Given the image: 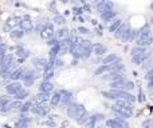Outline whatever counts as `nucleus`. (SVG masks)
<instances>
[{
    "label": "nucleus",
    "mask_w": 153,
    "mask_h": 128,
    "mask_svg": "<svg viewBox=\"0 0 153 128\" xmlns=\"http://www.w3.org/2000/svg\"><path fill=\"white\" fill-rule=\"evenodd\" d=\"M76 104L78 103L75 102V100H73L71 103H70L69 105H67V108L65 111H66V116L69 119H74V116H75V110H76Z\"/></svg>",
    "instance_id": "aec40b11"
},
{
    "label": "nucleus",
    "mask_w": 153,
    "mask_h": 128,
    "mask_svg": "<svg viewBox=\"0 0 153 128\" xmlns=\"http://www.w3.org/2000/svg\"><path fill=\"white\" fill-rule=\"evenodd\" d=\"M54 84L53 81H45L42 80L39 83V92H45V94H53L54 92Z\"/></svg>",
    "instance_id": "ddd939ff"
},
{
    "label": "nucleus",
    "mask_w": 153,
    "mask_h": 128,
    "mask_svg": "<svg viewBox=\"0 0 153 128\" xmlns=\"http://www.w3.org/2000/svg\"><path fill=\"white\" fill-rule=\"evenodd\" d=\"M70 35V29L66 28V27H61V28H58L55 31V37L58 40H62L65 39V37H67Z\"/></svg>",
    "instance_id": "5701e85b"
},
{
    "label": "nucleus",
    "mask_w": 153,
    "mask_h": 128,
    "mask_svg": "<svg viewBox=\"0 0 153 128\" xmlns=\"http://www.w3.org/2000/svg\"><path fill=\"white\" fill-rule=\"evenodd\" d=\"M76 34L78 35H83V36H87V35H91V31H90L87 27H83V26H81V27H78L76 28Z\"/></svg>",
    "instance_id": "2f4dec72"
},
{
    "label": "nucleus",
    "mask_w": 153,
    "mask_h": 128,
    "mask_svg": "<svg viewBox=\"0 0 153 128\" xmlns=\"http://www.w3.org/2000/svg\"><path fill=\"white\" fill-rule=\"evenodd\" d=\"M136 99H137V102L141 103V104H144V103L146 102V95H145V92H144V89L141 88V87H138V95L136 96Z\"/></svg>",
    "instance_id": "cd10ccee"
},
{
    "label": "nucleus",
    "mask_w": 153,
    "mask_h": 128,
    "mask_svg": "<svg viewBox=\"0 0 153 128\" xmlns=\"http://www.w3.org/2000/svg\"><path fill=\"white\" fill-rule=\"evenodd\" d=\"M138 37V29L137 28H130L129 36H128V43H133Z\"/></svg>",
    "instance_id": "bb28decb"
},
{
    "label": "nucleus",
    "mask_w": 153,
    "mask_h": 128,
    "mask_svg": "<svg viewBox=\"0 0 153 128\" xmlns=\"http://www.w3.org/2000/svg\"><path fill=\"white\" fill-rule=\"evenodd\" d=\"M65 23H66V18H65L63 15L56 13V15L53 18V24H56V26H65Z\"/></svg>",
    "instance_id": "393cba45"
},
{
    "label": "nucleus",
    "mask_w": 153,
    "mask_h": 128,
    "mask_svg": "<svg viewBox=\"0 0 153 128\" xmlns=\"http://www.w3.org/2000/svg\"><path fill=\"white\" fill-rule=\"evenodd\" d=\"M130 28H132V27L128 23H122L121 26H120V28L113 34L114 37H116L117 40H120L121 43H128V36H129Z\"/></svg>",
    "instance_id": "7ed1b4c3"
},
{
    "label": "nucleus",
    "mask_w": 153,
    "mask_h": 128,
    "mask_svg": "<svg viewBox=\"0 0 153 128\" xmlns=\"http://www.w3.org/2000/svg\"><path fill=\"white\" fill-rule=\"evenodd\" d=\"M89 112V111L86 110V107H85L83 104H81V103H78L76 104V110H75V116H74V120H79V119L82 118V116H85L86 113Z\"/></svg>",
    "instance_id": "a211bd4d"
},
{
    "label": "nucleus",
    "mask_w": 153,
    "mask_h": 128,
    "mask_svg": "<svg viewBox=\"0 0 153 128\" xmlns=\"http://www.w3.org/2000/svg\"><path fill=\"white\" fill-rule=\"evenodd\" d=\"M48 10H50L53 13H55V15H56V5H55V3L51 1V3H50V5H48Z\"/></svg>",
    "instance_id": "a19ab883"
},
{
    "label": "nucleus",
    "mask_w": 153,
    "mask_h": 128,
    "mask_svg": "<svg viewBox=\"0 0 153 128\" xmlns=\"http://www.w3.org/2000/svg\"><path fill=\"white\" fill-rule=\"evenodd\" d=\"M22 88H24L23 84H22V81H8V83L5 84V87H4L5 94H7L8 96H11V97L15 96V95L18 94Z\"/></svg>",
    "instance_id": "39448f33"
},
{
    "label": "nucleus",
    "mask_w": 153,
    "mask_h": 128,
    "mask_svg": "<svg viewBox=\"0 0 153 128\" xmlns=\"http://www.w3.org/2000/svg\"><path fill=\"white\" fill-rule=\"evenodd\" d=\"M59 92H61V95H62V99H61V103H59L58 108L65 111L67 108V105L74 100V96H73V92L69 91V89H59Z\"/></svg>",
    "instance_id": "20e7f679"
},
{
    "label": "nucleus",
    "mask_w": 153,
    "mask_h": 128,
    "mask_svg": "<svg viewBox=\"0 0 153 128\" xmlns=\"http://www.w3.org/2000/svg\"><path fill=\"white\" fill-rule=\"evenodd\" d=\"M73 13H74V16L76 18V16H82V13H83V10H82V5L79 7V5H74L73 7Z\"/></svg>",
    "instance_id": "c9c22d12"
},
{
    "label": "nucleus",
    "mask_w": 153,
    "mask_h": 128,
    "mask_svg": "<svg viewBox=\"0 0 153 128\" xmlns=\"http://www.w3.org/2000/svg\"><path fill=\"white\" fill-rule=\"evenodd\" d=\"M40 36H42V39H45V40H48V39H51V37H54L55 36V29H54V24L53 23H45L43 24V28H42V31H40Z\"/></svg>",
    "instance_id": "423d86ee"
},
{
    "label": "nucleus",
    "mask_w": 153,
    "mask_h": 128,
    "mask_svg": "<svg viewBox=\"0 0 153 128\" xmlns=\"http://www.w3.org/2000/svg\"><path fill=\"white\" fill-rule=\"evenodd\" d=\"M69 128H75V127H69Z\"/></svg>",
    "instance_id": "3c124183"
},
{
    "label": "nucleus",
    "mask_w": 153,
    "mask_h": 128,
    "mask_svg": "<svg viewBox=\"0 0 153 128\" xmlns=\"http://www.w3.org/2000/svg\"><path fill=\"white\" fill-rule=\"evenodd\" d=\"M76 20H78L79 21V23H83V18H82V16H76Z\"/></svg>",
    "instance_id": "c03bdc74"
},
{
    "label": "nucleus",
    "mask_w": 153,
    "mask_h": 128,
    "mask_svg": "<svg viewBox=\"0 0 153 128\" xmlns=\"http://www.w3.org/2000/svg\"><path fill=\"white\" fill-rule=\"evenodd\" d=\"M69 127H70V126H69V120H63L59 128H69Z\"/></svg>",
    "instance_id": "37998d69"
},
{
    "label": "nucleus",
    "mask_w": 153,
    "mask_h": 128,
    "mask_svg": "<svg viewBox=\"0 0 153 128\" xmlns=\"http://www.w3.org/2000/svg\"><path fill=\"white\" fill-rule=\"evenodd\" d=\"M101 19H102L103 21H106V23H110L113 19L117 18V12L114 10H109V11H105V12L101 13Z\"/></svg>",
    "instance_id": "2eb2a0df"
},
{
    "label": "nucleus",
    "mask_w": 153,
    "mask_h": 128,
    "mask_svg": "<svg viewBox=\"0 0 153 128\" xmlns=\"http://www.w3.org/2000/svg\"><path fill=\"white\" fill-rule=\"evenodd\" d=\"M46 42H47V43H46V44H47L48 47H53V45H56V44H58V43H59V40L56 39L55 36H54V37H51V39L46 40Z\"/></svg>",
    "instance_id": "58836bf2"
},
{
    "label": "nucleus",
    "mask_w": 153,
    "mask_h": 128,
    "mask_svg": "<svg viewBox=\"0 0 153 128\" xmlns=\"http://www.w3.org/2000/svg\"><path fill=\"white\" fill-rule=\"evenodd\" d=\"M0 42H3V40H1V35H0Z\"/></svg>",
    "instance_id": "8fccbe9b"
},
{
    "label": "nucleus",
    "mask_w": 153,
    "mask_h": 128,
    "mask_svg": "<svg viewBox=\"0 0 153 128\" xmlns=\"http://www.w3.org/2000/svg\"><path fill=\"white\" fill-rule=\"evenodd\" d=\"M93 55L98 56V58H103V56L108 53V47L102 43H93Z\"/></svg>",
    "instance_id": "1a4fd4ad"
},
{
    "label": "nucleus",
    "mask_w": 153,
    "mask_h": 128,
    "mask_svg": "<svg viewBox=\"0 0 153 128\" xmlns=\"http://www.w3.org/2000/svg\"><path fill=\"white\" fill-rule=\"evenodd\" d=\"M30 95L31 94H30L28 88H22L20 91L15 95V96H12V99L13 100H19V102H24V100L30 99Z\"/></svg>",
    "instance_id": "4468645a"
},
{
    "label": "nucleus",
    "mask_w": 153,
    "mask_h": 128,
    "mask_svg": "<svg viewBox=\"0 0 153 128\" xmlns=\"http://www.w3.org/2000/svg\"><path fill=\"white\" fill-rule=\"evenodd\" d=\"M148 51V48L144 47H137V45H133L130 48V56H136V55H141V53H145Z\"/></svg>",
    "instance_id": "b1692460"
},
{
    "label": "nucleus",
    "mask_w": 153,
    "mask_h": 128,
    "mask_svg": "<svg viewBox=\"0 0 153 128\" xmlns=\"http://www.w3.org/2000/svg\"><path fill=\"white\" fill-rule=\"evenodd\" d=\"M95 128H101V127H100V124H97V126H95Z\"/></svg>",
    "instance_id": "09e8293b"
},
{
    "label": "nucleus",
    "mask_w": 153,
    "mask_h": 128,
    "mask_svg": "<svg viewBox=\"0 0 153 128\" xmlns=\"http://www.w3.org/2000/svg\"><path fill=\"white\" fill-rule=\"evenodd\" d=\"M61 99H62V95H61V92H59V89H54V92L50 96V100H48V105H50L51 110H55V108L59 107Z\"/></svg>",
    "instance_id": "6e6552de"
},
{
    "label": "nucleus",
    "mask_w": 153,
    "mask_h": 128,
    "mask_svg": "<svg viewBox=\"0 0 153 128\" xmlns=\"http://www.w3.org/2000/svg\"><path fill=\"white\" fill-rule=\"evenodd\" d=\"M54 75H55V71H54V69L45 71V72H42V80H45V81H51V79L54 78Z\"/></svg>",
    "instance_id": "a878e982"
},
{
    "label": "nucleus",
    "mask_w": 153,
    "mask_h": 128,
    "mask_svg": "<svg viewBox=\"0 0 153 128\" xmlns=\"http://www.w3.org/2000/svg\"><path fill=\"white\" fill-rule=\"evenodd\" d=\"M141 128H153V123H152V119H151V118L145 119V120L143 121V124H141Z\"/></svg>",
    "instance_id": "4c0bfd02"
},
{
    "label": "nucleus",
    "mask_w": 153,
    "mask_h": 128,
    "mask_svg": "<svg viewBox=\"0 0 153 128\" xmlns=\"http://www.w3.org/2000/svg\"><path fill=\"white\" fill-rule=\"evenodd\" d=\"M121 24H122V20H121L120 18L113 19V20L110 21V24H109V28H108V29H109V32H110V34L113 35L114 32H116L117 29L120 28V26H121Z\"/></svg>",
    "instance_id": "412c9836"
},
{
    "label": "nucleus",
    "mask_w": 153,
    "mask_h": 128,
    "mask_svg": "<svg viewBox=\"0 0 153 128\" xmlns=\"http://www.w3.org/2000/svg\"><path fill=\"white\" fill-rule=\"evenodd\" d=\"M78 63H79V60H76V59H73L71 60V65H76Z\"/></svg>",
    "instance_id": "a18cd8bd"
},
{
    "label": "nucleus",
    "mask_w": 153,
    "mask_h": 128,
    "mask_svg": "<svg viewBox=\"0 0 153 128\" xmlns=\"http://www.w3.org/2000/svg\"><path fill=\"white\" fill-rule=\"evenodd\" d=\"M24 35H26V32L20 28H13L10 31V37L12 40H22L24 37Z\"/></svg>",
    "instance_id": "f3484780"
},
{
    "label": "nucleus",
    "mask_w": 153,
    "mask_h": 128,
    "mask_svg": "<svg viewBox=\"0 0 153 128\" xmlns=\"http://www.w3.org/2000/svg\"><path fill=\"white\" fill-rule=\"evenodd\" d=\"M151 11H153V3L151 4Z\"/></svg>",
    "instance_id": "de8ad7c7"
},
{
    "label": "nucleus",
    "mask_w": 153,
    "mask_h": 128,
    "mask_svg": "<svg viewBox=\"0 0 153 128\" xmlns=\"http://www.w3.org/2000/svg\"><path fill=\"white\" fill-rule=\"evenodd\" d=\"M116 61H122V58L118 56L117 53H106V55L102 58V60H101V64L110 65V64L116 63Z\"/></svg>",
    "instance_id": "9b49d317"
},
{
    "label": "nucleus",
    "mask_w": 153,
    "mask_h": 128,
    "mask_svg": "<svg viewBox=\"0 0 153 128\" xmlns=\"http://www.w3.org/2000/svg\"><path fill=\"white\" fill-rule=\"evenodd\" d=\"M110 71V65H106V64H98V67L93 71V75L94 76H102L103 73L109 72Z\"/></svg>",
    "instance_id": "6ab92c4d"
},
{
    "label": "nucleus",
    "mask_w": 153,
    "mask_h": 128,
    "mask_svg": "<svg viewBox=\"0 0 153 128\" xmlns=\"http://www.w3.org/2000/svg\"><path fill=\"white\" fill-rule=\"evenodd\" d=\"M11 100H12V97L8 96L7 94H5V95H1V96H0V108H1V107H5V105H8Z\"/></svg>",
    "instance_id": "c756f323"
},
{
    "label": "nucleus",
    "mask_w": 153,
    "mask_h": 128,
    "mask_svg": "<svg viewBox=\"0 0 153 128\" xmlns=\"http://www.w3.org/2000/svg\"><path fill=\"white\" fill-rule=\"evenodd\" d=\"M42 28H43V24H42V23H38L36 26H34V31L36 32V34H40Z\"/></svg>",
    "instance_id": "79ce46f5"
},
{
    "label": "nucleus",
    "mask_w": 153,
    "mask_h": 128,
    "mask_svg": "<svg viewBox=\"0 0 153 128\" xmlns=\"http://www.w3.org/2000/svg\"><path fill=\"white\" fill-rule=\"evenodd\" d=\"M82 10H83V12H91V5H90L89 3H85V4L82 5Z\"/></svg>",
    "instance_id": "ea45409f"
},
{
    "label": "nucleus",
    "mask_w": 153,
    "mask_h": 128,
    "mask_svg": "<svg viewBox=\"0 0 153 128\" xmlns=\"http://www.w3.org/2000/svg\"><path fill=\"white\" fill-rule=\"evenodd\" d=\"M144 79H145L146 83H151V81H153V68H151L149 71H146L145 75H144Z\"/></svg>",
    "instance_id": "f704fd0d"
},
{
    "label": "nucleus",
    "mask_w": 153,
    "mask_h": 128,
    "mask_svg": "<svg viewBox=\"0 0 153 128\" xmlns=\"http://www.w3.org/2000/svg\"><path fill=\"white\" fill-rule=\"evenodd\" d=\"M149 24H152V26H153V16L151 18V23H149Z\"/></svg>",
    "instance_id": "49530a36"
},
{
    "label": "nucleus",
    "mask_w": 153,
    "mask_h": 128,
    "mask_svg": "<svg viewBox=\"0 0 153 128\" xmlns=\"http://www.w3.org/2000/svg\"><path fill=\"white\" fill-rule=\"evenodd\" d=\"M141 68H143L144 72H146V71H149L151 68H153V58L146 59V60L144 61L143 64H141Z\"/></svg>",
    "instance_id": "c85d7f7f"
},
{
    "label": "nucleus",
    "mask_w": 153,
    "mask_h": 128,
    "mask_svg": "<svg viewBox=\"0 0 153 128\" xmlns=\"http://www.w3.org/2000/svg\"><path fill=\"white\" fill-rule=\"evenodd\" d=\"M24 75V67H16L12 72L10 73L8 81H22Z\"/></svg>",
    "instance_id": "9d476101"
},
{
    "label": "nucleus",
    "mask_w": 153,
    "mask_h": 128,
    "mask_svg": "<svg viewBox=\"0 0 153 128\" xmlns=\"http://www.w3.org/2000/svg\"><path fill=\"white\" fill-rule=\"evenodd\" d=\"M31 107H32V100L31 99L24 100V102H22V105L19 108V113H30Z\"/></svg>",
    "instance_id": "4be33fe9"
},
{
    "label": "nucleus",
    "mask_w": 153,
    "mask_h": 128,
    "mask_svg": "<svg viewBox=\"0 0 153 128\" xmlns=\"http://www.w3.org/2000/svg\"><path fill=\"white\" fill-rule=\"evenodd\" d=\"M51 108L48 103H32V107L30 110V113L32 116H38V118H46L48 116Z\"/></svg>",
    "instance_id": "f03ea898"
},
{
    "label": "nucleus",
    "mask_w": 153,
    "mask_h": 128,
    "mask_svg": "<svg viewBox=\"0 0 153 128\" xmlns=\"http://www.w3.org/2000/svg\"><path fill=\"white\" fill-rule=\"evenodd\" d=\"M134 87H136L134 81H133V80H129V79H128V80L125 81V84H124V91H126V92H132L133 89H134Z\"/></svg>",
    "instance_id": "7c9ffc66"
},
{
    "label": "nucleus",
    "mask_w": 153,
    "mask_h": 128,
    "mask_svg": "<svg viewBox=\"0 0 153 128\" xmlns=\"http://www.w3.org/2000/svg\"><path fill=\"white\" fill-rule=\"evenodd\" d=\"M7 47L8 45L5 44L4 42H0V60H1L3 58H4L5 55L8 53V51H7Z\"/></svg>",
    "instance_id": "473e14b6"
},
{
    "label": "nucleus",
    "mask_w": 153,
    "mask_h": 128,
    "mask_svg": "<svg viewBox=\"0 0 153 128\" xmlns=\"http://www.w3.org/2000/svg\"><path fill=\"white\" fill-rule=\"evenodd\" d=\"M128 80V78L125 79H120V80H116V81H110L109 84V88L110 89H118V91H124V84L125 81Z\"/></svg>",
    "instance_id": "dca6fc26"
},
{
    "label": "nucleus",
    "mask_w": 153,
    "mask_h": 128,
    "mask_svg": "<svg viewBox=\"0 0 153 128\" xmlns=\"http://www.w3.org/2000/svg\"><path fill=\"white\" fill-rule=\"evenodd\" d=\"M43 124L48 128H56V121L53 120V119H46V120L43 121Z\"/></svg>",
    "instance_id": "e433bc0d"
},
{
    "label": "nucleus",
    "mask_w": 153,
    "mask_h": 128,
    "mask_svg": "<svg viewBox=\"0 0 153 128\" xmlns=\"http://www.w3.org/2000/svg\"><path fill=\"white\" fill-rule=\"evenodd\" d=\"M63 65H65V61L62 60V58H59V56L53 61V67H54V69H55V68H61V67H63Z\"/></svg>",
    "instance_id": "72a5a7b5"
},
{
    "label": "nucleus",
    "mask_w": 153,
    "mask_h": 128,
    "mask_svg": "<svg viewBox=\"0 0 153 128\" xmlns=\"http://www.w3.org/2000/svg\"><path fill=\"white\" fill-rule=\"evenodd\" d=\"M18 27H19L20 29H23L26 34H28V32L34 31V23H32L31 18H30L28 15L22 16V20H20V23H19Z\"/></svg>",
    "instance_id": "0eeeda50"
},
{
    "label": "nucleus",
    "mask_w": 153,
    "mask_h": 128,
    "mask_svg": "<svg viewBox=\"0 0 153 128\" xmlns=\"http://www.w3.org/2000/svg\"><path fill=\"white\" fill-rule=\"evenodd\" d=\"M113 112L114 118H122L129 120L133 116V112H134V104H130V103L125 102L122 99H117L114 103H111V105L109 107Z\"/></svg>",
    "instance_id": "f257e3e1"
},
{
    "label": "nucleus",
    "mask_w": 153,
    "mask_h": 128,
    "mask_svg": "<svg viewBox=\"0 0 153 128\" xmlns=\"http://www.w3.org/2000/svg\"><path fill=\"white\" fill-rule=\"evenodd\" d=\"M152 58V52L151 51H146L145 53H141V55H136V56H130V59H132V63L134 65H141L144 63V61L146 60V59Z\"/></svg>",
    "instance_id": "f8f14e48"
}]
</instances>
